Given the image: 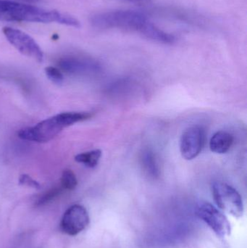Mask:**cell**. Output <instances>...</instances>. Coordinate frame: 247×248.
Listing matches in <instances>:
<instances>
[{"instance_id":"ba28073f","label":"cell","mask_w":247,"mask_h":248,"mask_svg":"<svg viewBox=\"0 0 247 248\" xmlns=\"http://www.w3.org/2000/svg\"><path fill=\"white\" fill-rule=\"evenodd\" d=\"M204 144V131L198 125L187 128L181 136L180 150L184 159L193 160L201 153Z\"/></svg>"},{"instance_id":"5b68a950","label":"cell","mask_w":247,"mask_h":248,"mask_svg":"<svg viewBox=\"0 0 247 248\" xmlns=\"http://www.w3.org/2000/svg\"><path fill=\"white\" fill-rule=\"evenodd\" d=\"M2 31L7 41L20 53L37 62L43 61V51L31 36L14 28L4 27Z\"/></svg>"},{"instance_id":"8fae6325","label":"cell","mask_w":247,"mask_h":248,"mask_svg":"<svg viewBox=\"0 0 247 248\" xmlns=\"http://www.w3.org/2000/svg\"><path fill=\"white\" fill-rule=\"evenodd\" d=\"M142 163L145 171L151 177L157 178L159 176V166H158L155 155L151 150H145L142 153Z\"/></svg>"},{"instance_id":"52a82bcc","label":"cell","mask_w":247,"mask_h":248,"mask_svg":"<svg viewBox=\"0 0 247 248\" xmlns=\"http://www.w3.org/2000/svg\"><path fill=\"white\" fill-rule=\"evenodd\" d=\"M89 221L87 209L82 205H73L64 213L60 230L68 235L75 236L88 227Z\"/></svg>"},{"instance_id":"7c38bea8","label":"cell","mask_w":247,"mask_h":248,"mask_svg":"<svg viewBox=\"0 0 247 248\" xmlns=\"http://www.w3.org/2000/svg\"><path fill=\"white\" fill-rule=\"evenodd\" d=\"M102 151L99 149L80 153L75 157V161L84 164L88 168H94L97 166L102 157Z\"/></svg>"},{"instance_id":"8992f818","label":"cell","mask_w":247,"mask_h":248,"mask_svg":"<svg viewBox=\"0 0 247 248\" xmlns=\"http://www.w3.org/2000/svg\"><path fill=\"white\" fill-rule=\"evenodd\" d=\"M196 214L218 237L223 238L230 235L231 224L224 214L209 202H202L196 208Z\"/></svg>"},{"instance_id":"3957f363","label":"cell","mask_w":247,"mask_h":248,"mask_svg":"<svg viewBox=\"0 0 247 248\" xmlns=\"http://www.w3.org/2000/svg\"><path fill=\"white\" fill-rule=\"evenodd\" d=\"M91 117L89 113L66 112L39 122L36 125L23 128L17 132L20 139L35 142H47L56 137L63 128Z\"/></svg>"},{"instance_id":"5bb4252c","label":"cell","mask_w":247,"mask_h":248,"mask_svg":"<svg viewBox=\"0 0 247 248\" xmlns=\"http://www.w3.org/2000/svg\"><path fill=\"white\" fill-rule=\"evenodd\" d=\"M63 189L62 187H54L51 189L50 190L46 192V193L44 194L41 198L38 200L37 205H41L47 203L49 201H52L55 198L60 195L61 192H62Z\"/></svg>"},{"instance_id":"9a60e30c","label":"cell","mask_w":247,"mask_h":248,"mask_svg":"<svg viewBox=\"0 0 247 248\" xmlns=\"http://www.w3.org/2000/svg\"><path fill=\"white\" fill-rule=\"evenodd\" d=\"M46 77L55 84H61L63 81L64 77L62 72L55 67L49 66L45 68Z\"/></svg>"},{"instance_id":"30bf717a","label":"cell","mask_w":247,"mask_h":248,"mask_svg":"<svg viewBox=\"0 0 247 248\" xmlns=\"http://www.w3.org/2000/svg\"><path fill=\"white\" fill-rule=\"evenodd\" d=\"M59 65L62 69L70 73L79 72L96 66L92 61L72 57L61 60Z\"/></svg>"},{"instance_id":"6da1fadb","label":"cell","mask_w":247,"mask_h":248,"mask_svg":"<svg viewBox=\"0 0 247 248\" xmlns=\"http://www.w3.org/2000/svg\"><path fill=\"white\" fill-rule=\"evenodd\" d=\"M91 23L96 29L136 32L160 43L171 44L175 41L173 35L155 26L143 13L134 10H113L97 13L91 17Z\"/></svg>"},{"instance_id":"277c9868","label":"cell","mask_w":247,"mask_h":248,"mask_svg":"<svg viewBox=\"0 0 247 248\" xmlns=\"http://www.w3.org/2000/svg\"><path fill=\"white\" fill-rule=\"evenodd\" d=\"M213 198L218 206L231 214L239 218L244 214V204L242 196L237 190L226 182H215L212 185Z\"/></svg>"},{"instance_id":"e0dca14e","label":"cell","mask_w":247,"mask_h":248,"mask_svg":"<svg viewBox=\"0 0 247 248\" xmlns=\"http://www.w3.org/2000/svg\"><path fill=\"white\" fill-rule=\"evenodd\" d=\"M122 1H129V2L136 3V4H142V3H146L150 0H122Z\"/></svg>"},{"instance_id":"2e32d148","label":"cell","mask_w":247,"mask_h":248,"mask_svg":"<svg viewBox=\"0 0 247 248\" xmlns=\"http://www.w3.org/2000/svg\"><path fill=\"white\" fill-rule=\"evenodd\" d=\"M19 184L22 185H26V186H30L35 189H40L41 187L39 182H36L27 174H23L20 176V179H19Z\"/></svg>"},{"instance_id":"ac0fdd59","label":"cell","mask_w":247,"mask_h":248,"mask_svg":"<svg viewBox=\"0 0 247 248\" xmlns=\"http://www.w3.org/2000/svg\"><path fill=\"white\" fill-rule=\"evenodd\" d=\"M24 1H39V0H24Z\"/></svg>"},{"instance_id":"7a4b0ae2","label":"cell","mask_w":247,"mask_h":248,"mask_svg":"<svg viewBox=\"0 0 247 248\" xmlns=\"http://www.w3.org/2000/svg\"><path fill=\"white\" fill-rule=\"evenodd\" d=\"M0 20L57 23L75 28L80 26L79 21L76 18L66 13L9 0H0Z\"/></svg>"},{"instance_id":"4fadbf2b","label":"cell","mask_w":247,"mask_h":248,"mask_svg":"<svg viewBox=\"0 0 247 248\" xmlns=\"http://www.w3.org/2000/svg\"><path fill=\"white\" fill-rule=\"evenodd\" d=\"M78 180L73 172L71 170H64L61 176V187L67 190H73L76 187Z\"/></svg>"},{"instance_id":"9c48e42d","label":"cell","mask_w":247,"mask_h":248,"mask_svg":"<svg viewBox=\"0 0 247 248\" xmlns=\"http://www.w3.org/2000/svg\"><path fill=\"white\" fill-rule=\"evenodd\" d=\"M233 142V137L232 134L225 131L216 132L210 139V148L213 153L224 154L227 153Z\"/></svg>"}]
</instances>
